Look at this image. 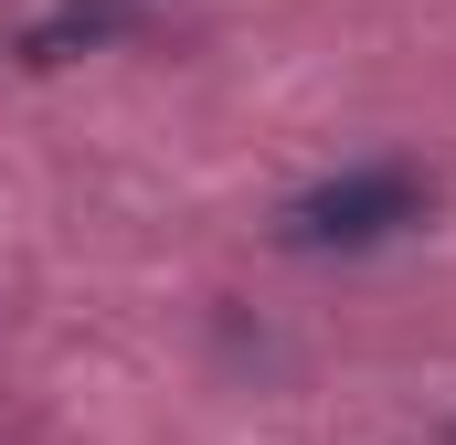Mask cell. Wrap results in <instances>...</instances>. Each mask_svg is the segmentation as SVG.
I'll use <instances>...</instances> for the list:
<instances>
[{
	"label": "cell",
	"instance_id": "obj_1",
	"mask_svg": "<svg viewBox=\"0 0 456 445\" xmlns=\"http://www.w3.org/2000/svg\"><path fill=\"white\" fill-rule=\"evenodd\" d=\"M425 181L414 170H340V181H308L287 213H276V244H297V255H361V244H382V233H403V222H425Z\"/></svg>",
	"mask_w": 456,
	"mask_h": 445
}]
</instances>
